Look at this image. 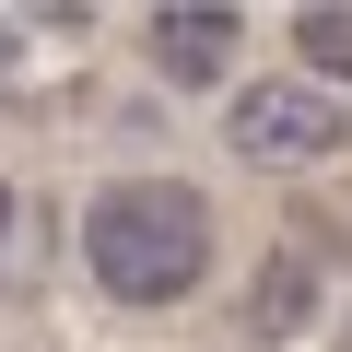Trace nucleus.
<instances>
[{"mask_svg": "<svg viewBox=\"0 0 352 352\" xmlns=\"http://www.w3.org/2000/svg\"><path fill=\"white\" fill-rule=\"evenodd\" d=\"M82 258L118 305H188L212 282V200L176 176H118L82 212Z\"/></svg>", "mask_w": 352, "mask_h": 352, "instance_id": "obj_1", "label": "nucleus"}, {"mask_svg": "<svg viewBox=\"0 0 352 352\" xmlns=\"http://www.w3.org/2000/svg\"><path fill=\"white\" fill-rule=\"evenodd\" d=\"M223 141H235V164H329L352 141V106L317 82H235Z\"/></svg>", "mask_w": 352, "mask_h": 352, "instance_id": "obj_2", "label": "nucleus"}, {"mask_svg": "<svg viewBox=\"0 0 352 352\" xmlns=\"http://www.w3.org/2000/svg\"><path fill=\"white\" fill-rule=\"evenodd\" d=\"M235 47H247V12L235 0H200V12H153L141 24V59L164 71V82H235Z\"/></svg>", "mask_w": 352, "mask_h": 352, "instance_id": "obj_3", "label": "nucleus"}, {"mask_svg": "<svg viewBox=\"0 0 352 352\" xmlns=\"http://www.w3.org/2000/svg\"><path fill=\"white\" fill-rule=\"evenodd\" d=\"M317 317V270L282 247V258H258V294H247V340H294Z\"/></svg>", "mask_w": 352, "mask_h": 352, "instance_id": "obj_4", "label": "nucleus"}, {"mask_svg": "<svg viewBox=\"0 0 352 352\" xmlns=\"http://www.w3.org/2000/svg\"><path fill=\"white\" fill-rule=\"evenodd\" d=\"M294 47H305V71L352 82V12H340V0H317V12H294Z\"/></svg>", "mask_w": 352, "mask_h": 352, "instance_id": "obj_5", "label": "nucleus"}, {"mask_svg": "<svg viewBox=\"0 0 352 352\" xmlns=\"http://www.w3.org/2000/svg\"><path fill=\"white\" fill-rule=\"evenodd\" d=\"M47 247V212H24V188H0V294H12V247Z\"/></svg>", "mask_w": 352, "mask_h": 352, "instance_id": "obj_6", "label": "nucleus"}, {"mask_svg": "<svg viewBox=\"0 0 352 352\" xmlns=\"http://www.w3.org/2000/svg\"><path fill=\"white\" fill-rule=\"evenodd\" d=\"M12 59H24V36H12V24H0V71H12Z\"/></svg>", "mask_w": 352, "mask_h": 352, "instance_id": "obj_7", "label": "nucleus"}]
</instances>
